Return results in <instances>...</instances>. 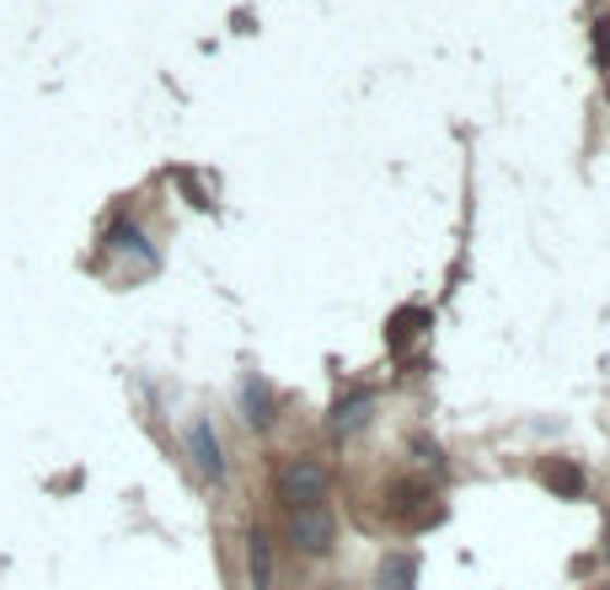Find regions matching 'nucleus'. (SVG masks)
I'll list each match as a JSON object with an SVG mask.
<instances>
[{
    "label": "nucleus",
    "mask_w": 610,
    "mask_h": 590,
    "mask_svg": "<svg viewBox=\"0 0 610 590\" xmlns=\"http://www.w3.org/2000/svg\"><path fill=\"white\" fill-rule=\"evenodd\" d=\"M279 499L284 505H295V510H305V505H321L327 499V467L310 457H295L279 467Z\"/></svg>",
    "instance_id": "1"
},
{
    "label": "nucleus",
    "mask_w": 610,
    "mask_h": 590,
    "mask_svg": "<svg viewBox=\"0 0 610 590\" xmlns=\"http://www.w3.org/2000/svg\"><path fill=\"white\" fill-rule=\"evenodd\" d=\"M290 542L301 547V553H327L332 547V516H327V505H305L290 516Z\"/></svg>",
    "instance_id": "2"
},
{
    "label": "nucleus",
    "mask_w": 610,
    "mask_h": 590,
    "mask_svg": "<svg viewBox=\"0 0 610 590\" xmlns=\"http://www.w3.org/2000/svg\"><path fill=\"white\" fill-rule=\"evenodd\" d=\"M187 451H193V467H198L209 483L225 478V457H220V441H215V424H209V419H193V424H187Z\"/></svg>",
    "instance_id": "3"
},
{
    "label": "nucleus",
    "mask_w": 610,
    "mask_h": 590,
    "mask_svg": "<svg viewBox=\"0 0 610 590\" xmlns=\"http://www.w3.org/2000/svg\"><path fill=\"white\" fill-rule=\"evenodd\" d=\"M541 483H547L551 494H562V499H578L584 494V467L551 457V461H541Z\"/></svg>",
    "instance_id": "4"
},
{
    "label": "nucleus",
    "mask_w": 610,
    "mask_h": 590,
    "mask_svg": "<svg viewBox=\"0 0 610 590\" xmlns=\"http://www.w3.org/2000/svg\"><path fill=\"white\" fill-rule=\"evenodd\" d=\"M242 402H246V424H252V430H268V424H273V393H268V382L246 376Z\"/></svg>",
    "instance_id": "5"
},
{
    "label": "nucleus",
    "mask_w": 610,
    "mask_h": 590,
    "mask_svg": "<svg viewBox=\"0 0 610 590\" xmlns=\"http://www.w3.org/2000/svg\"><path fill=\"white\" fill-rule=\"evenodd\" d=\"M246 564H252V590H273V558H268V537L263 531L246 537Z\"/></svg>",
    "instance_id": "6"
},
{
    "label": "nucleus",
    "mask_w": 610,
    "mask_h": 590,
    "mask_svg": "<svg viewBox=\"0 0 610 590\" xmlns=\"http://www.w3.org/2000/svg\"><path fill=\"white\" fill-rule=\"evenodd\" d=\"M359 419H369V397H343L332 408V430H354Z\"/></svg>",
    "instance_id": "7"
},
{
    "label": "nucleus",
    "mask_w": 610,
    "mask_h": 590,
    "mask_svg": "<svg viewBox=\"0 0 610 590\" xmlns=\"http://www.w3.org/2000/svg\"><path fill=\"white\" fill-rule=\"evenodd\" d=\"M386 580H391V586H386V590H407V586H402V580H413V564H407V558H391V569H386Z\"/></svg>",
    "instance_id": "8"
},
{
    "label": "nucleus",
    "mask_w": 610,
    "mask_h": 590,
    "mask_svg": "<svg viewBox=\"0 0 610 590\" xmlns=\"http://www.w3.org/2000/svg\"><path fill=\"white\" fill-rule=\"evenodd\" d=\"M595 44H600V65L610 70V16H600V22H595Z\"/></svg>",
    "instance_id": "9"
}]
</instances>
